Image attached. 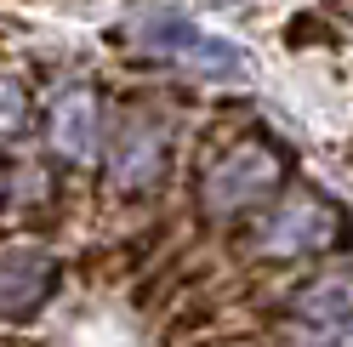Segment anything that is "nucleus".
<instances>
[{"mask_svg":"<svg viewBox=\"0 0 353 347\" xmlns=\"http://www.w3.org/2000/svg\"><path fill=\"white\" fill-rule=\"evenodd\" d=\"M285 177V154L274 143H234L223 160H216L205 171V182H200V205L211 216H228V211H245L256 200H268V193L279 188Z\"/></svg>","mask_w":353,"mask_h":347,"instance_id":"obj_1","label":"nucleus"},{"mask_svg":"<svg viewBox=\"0 0 353 347\" xmlns=\"http://www.w3.org/2000/svg\"><path fill=\"white\" fill-rule=\"evenodd\" d=\"M342 233H347V216L336 205L314 200V193H291L251 228V245L262 256H314V251H330Z\"/></svg>","mask_w":353,"mask_h":347,"instance_id":"obj_2","label":"nucleus"},{"mask_svg":"<svg viewBox=\"0 0 353 347\" xmlns=\"http://www.w3.org/2000/svg\"><path fill=\"white\" fill-rule=\"evenodd\" d=\"M57 291V262L34 245H6L0 251V319H34Z\"/></svg>","mask_w":353,"mask_h":347,"instance_id":"obj_3","label":"nucleus"},{"mask_svg":"<svg viewBox=\"0 0 353 347\" xmlns=\"http://www.w3.org/2000/svg\"><path fill=\"white\" fill-rule=\"evenodd\" d=\"M108 177H114L125 193H143L165 177V132L143 114H131L120 132H114V148H108Z\"/></svg>","mask_w":353,"mask_h":347,"instance_id":"obj_4","label":"nucleus"},{"mask_svg":"<svg viewBox=\"0 0 353 347\" xmlns=\"http://www.w3.org/2000/svg\"><path fill=\"white\" fill-rule=\"evenodd\" d=\"M46 132H52V148H57L63 160H85L97 148V103L85 97V92H63L52 103Z\"/></svg>","mask_w":353,"mask_h":347,"instance_id":"obj_5","label":"nucleus"},{"mask_svg":"<svg viewBox=\"0 0 353 347\" xmlns=\"http://www.w3.org/2000/svg\"><path fill=\"white\" fill-rule=\"evenodd\" d=\"M194 34H200V29H194L176 6H143V12L125 23V40H131L137 52H148V57H183Z\"/></svg>","mask_w":353,"mask_h":347,"instance_id":"obj_6","label":"nucleus"},{"mask_svg":"<svg viewBox=\"0 0 353 347\" xmlns=\"http://www.w3.org/2000/svg\"><path fill=\"white\" fill-rule=\"evenodd\" d=\"M176 63H183L188 74H200V80H245L251 74L245 46H234V40H223V34H194L188 52Z\"/></svg>","mask_w":353,"mask_h":347,"instance_id":"obj_7","label":"nucleus"},{"mask_svg":"<svg viewBox=\"0 0 353 347\" xmlns=\"http://www.w3.org/2000/svg\"><path fill=\"white\" fill-rule=\"evenodd\" d=\"M296 313L307 324H330V330L347 324L353 319V273H325V279H314V285H302Z\"/></svg>","mask_w":353,"mask_h":347,"instance_id":"obj_8","label":"nucleus"},{"mask_svg":"<svg viewBox=\"0 0 353 347\" xmlns=\"http://www.w3.org/2000/svg\"><path fill=\"white\" fill-rule=\"evenodd\" d=\"M23 132H29V97L17 80H0V143L23 137Z\"/></svg>","mask_w":353,"mask_h":347,"instance_id":"obj_9","label":"nucleus"},{"mask_svg":"<svg viewBox=\"0 0 353 347\" xmlns=\"http://www.w3.org/2000/svg\"><path fill=\"white\" fill-rule=\"evenodd\" d=\"M325 40H336V34H330V23L314 17V12H302V17L285 23V46H325Z\"/></svg>","mask_w":353,"mask_h":347,"instance_id":"obj_10","label":"nucleus"},{"mask_svg":"<svg viewBox=\"0 0 353 347\" xmlns=\"http://www.w3.org/2000/svg\"><path fill=\"white\" fill-rule=\"evenodd\" d=\"M200 324H211V302H194L165 324V341H183V336H200Z\"/></svg>","mask_w":353,"mask_h":347,"instance_id":"obj_11","label":"nucleus"},{"mask_svg":"<svg viewBox=\"0 0 353 347\" xmlns=\"http://www.w3.org/2000/svg\"><path fill=\"white\" fill-rule=\"evenodd\" d=\"M325 347H353V336H342V330H336V336H330Z\"/></svg>","mask_w":353,"mask_h":347,"instance_id":"obj_12","label":"nucleus"}]
</instances>
